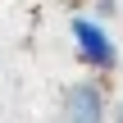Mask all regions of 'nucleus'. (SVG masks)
<instances>
[{
    "label": "nucleus",
    "mask_w": 123,
    "mask_h": 123,
    "mask_svg": "<svg viewBox=\"0 0 123 123\" xmlns=\"http://www.w3.org/2000/svg\"><path fill=\"white\" fill-rule=\"evenodd\" d=\"M68 32H73V46H78V55H82L87 68H114L119 64V46H114V37L96 18H73Z\"/></svg>",
    "instance_id": "nucleus-1"
},
{
    "label": "nucleus",
    "mask_w": 123,
    "mask_h": 123,
    "mask_svg": "<svg viewBox=\"0 0 123 123\" xmlns=\"http://www.w3.org/2000/svg\"><path fill=\"white\" fill-rule=\"evenodd\" d=\"M64 105H68V123H105V91L96 82H78Z\"/></svg>",
    "instance_id": "nucleus-2"
},
{
    "label": "nucleus",
    "mask_w": 123,
    "mask_h": 123,
    "mask_svg": "<svg viewBox=\"0 0 123 123\" xmlns=\"http://www.w3.org/2000/svg\"><path fill=\"white\" fill-rule=\"evenodd\" d=\"M114 123H123V100H119V110H114Z\"/></svg>",
    "instance_id": "nucleus-3"
}]
</instances>
